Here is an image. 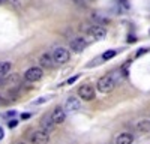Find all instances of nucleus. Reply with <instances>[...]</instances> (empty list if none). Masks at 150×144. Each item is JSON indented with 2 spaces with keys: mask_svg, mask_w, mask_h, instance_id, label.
Masks as SVG:
<instances>
[{
  "mask_svg": "<svg viewBox=\"0 0 150 144\" xmlns=\"http://www.w3.org/2000/svg\"><path fill=\"white\" fill-rule=\"evenodd\" d=\"M42 75H44L42 69L33 66V68H29V69L26 71V74H24V78H26L27 81H30V83H35V81H39V80L42 78Z\"/></svg>",
  "mask_w": 150,
  "mask_h": 144,
  "instance_id": "5",
  "label": "nucleus"
},
{
  "mask_svg": "<svg viewBox=\"0 0 150 144\" xmlns=\"http://www.w3.org/2000/svg\"><path fill=\"white\" fill-rule=\"evenodd\" d=\"M11 71V63L9 62H0V77H6Z\"/></svg>",
  "mask_w": 150,
  "mask_h": 144,
  "instance_id": "13",
  "label": "nucleus"
},
{
  "mask_svg": "<svg viewBox=\"0 0 150 144\" xmlns=\"http://www.w3.org/2000/svg\"><path fill=\"white\" fill-rule=\"evenodd\" d=\"M30 141H32V144H48L50 143V135L44 131H36V132L32 134Z\"/></svg>",
  "mask_w": 150,
  "mask_h": 144,
  "instance_id": "7",
  "label": "nucleus"
},
{
  "mask_svg": "<svg viewBox=\"0 0 150 144\" xmlns=\"http://www.w3.org/2000/svg\"><path fill=\"white\" fill-rule=\"evenodd\" d=\"M6 2V0H0V5H2V3H5Z\"/></svg>",
  "mask_w": 150,
  "mask_h": 144,
  "instance_id": "22",
  "label": "nucleus"
},
{
  "mask_svg": "<svg viewBox=\"0 0 150 144\" xmlns=\"http://www.w3.org/2000/svg\"><path fill=\"white\" fill-rule=\"evenodd\" d=\"M143 53H146V50H140V51H138V53H137V56H141V54H143Z\"/></svg>",
  "mask_w": 150,
  "mask_h": 144,
  "instance_id": "21",
  "label": "nucleus"
},
{
  "mask_svg": "<svg viewBox=\"0 0 150 144\" xmlns=\"http://www.w3.org/2000/svg\"><path fill=\"white\" fill-rule=\"evenodd\" d=\"M71 48L75 51V53H81V51H84L86 50V47H87V41L84 39V38H81V36H78V38H75V39H72L71 41Z\"/></svg>",
  "mask_w": 150,
  "mask_h": 144,
  "instance_id": "8",
  "label": "nucleus"
},
{
  "mask_svg": "<svg viewBox=\"0 0 150 144\" xmlns=\"http://www.w3.org/2000/svg\"><path fill=\"white\" fill-rule=\"evenodd\" d=\"M39 65L42 66V68H45V69H51L53 66H54V62H53V57L50 56V54H42L41 57H39Z\"/></svg>",
  "mask_w": 150,
  "mask_h": 144,
  "instance_id": "11",
  "label": "nucleus"
},
{
  "mask_svg": "<svg viewBox=\"0 0 150 144\" xmlns=\"http://www.w3.org/2000/svg\"><path fill=\"white\" fill-rule=\"evenodd\" d=\"M17 126V120H12V122H9V128H15Z\"/></svg>",
  "mask_w": 150,
  "mask_h": 144,
  "instance_id": "19",
  "label": "nucleus"
},
{
  "mask_svg": "<svg viewBox=\"0 0 150 144\" xmlns=\"http://www.w3.org/2000/svg\"><path fill=\"white\" fill-rule=\"evenodd\" d=\"M114 56H116V51L114 50H108V51H105L102 54V60H110V59H112Z\"/></svg>",
  "mask_w": 150,
  "mask_h": 144,
  "instance_id": "15",
  "label": "nucleus"
},
{
  "mask_svg": "<svg viewBox=\"0 0 150 144\" xmlns=\"http://www.w3.org/2000/svg\"><path fill=\"white\" fill-rule=\"evenodd\" d=\"M119 2H120V5H122L125 9H129V2H128V0H119Z\"/></svg>",
  "mask_w": 150,
  "mask_h": 144,
  "instance_id": "17",
  "label": "nucleus"
},
{
  "mask_svg": "<svg viewBox=\"0 0 150 144\" xmlns=\"http://www.w3.org/2000/svg\"><path fill=\"white\" fill-rule=\"evenodd\" d=\"M138 131H143V132H149L150 131V120H143V122L138 123Z\"/></svg>",
  "mask_w": 150,
  "mask_h": 144,
  "instance_id": "14",
  "label": "nucleus"
},
{
  "mask_svg": "<svg viewBox=\"0 0 150 144\" xmlns=\"http://www.w3.org/2000/svg\"><path fill=\"white\" fill-rule=\"evenodd\" d=\"M81 108V102L78 98H74V96H71V98H68L66 104H65V113L68 114H72V113H77L78 110Z\"/></svg>",
  "mask_w": 150,
  "mask_h": 144,
  "instance_id": "6",
  "label": "nucleus"
},
{
  "mask_svg": "<svg viewBox=\"0 0 150 144\" xmlns=\"http://www.w3.org/2000/svg\"><path fill=\"white\" fill-rule=\"evenodd\" d=\"M51 57H53V62H54V63H57V65H63V63H66L68 60H69L71 56H69V51L66 50V48L59 47V48H56V50L53 51Z\"/></svg>",
  "mask_w": 150,
  "mask_h": 144,
  "instance_id": "2",
  "label": "nucleus"
},
{
  "mask_svg": "<svg viewBox=\"0 0 150 144\" xmlns=\"http://www.w3.org/2000/svg\"><path fill=\"white\" fill-rule=\"evenodd\" d=\"M20 144H24V143H20Z\"/></svg>",
  "mask_w": 150,
  "mask_h": 144,
  "instance_id": "23",
  "label": "nucleus"
},
{
  "mask_svg": "<svg viewBox=\"0 0 150 144\" xmlns=\"http://www.w3.org/2000/svg\"><path fill=\"white\" fill-rule=\"evenodd\" d=\"M29 117H30V114H29V113H24V114H21V119H23V120H27Z\"/></svg>",
  "mask_w": 150,
  "mask_h": 144,
  "instance_id": "18",
  "label": "nucleus"
},
{
  "mask_svg": "<svg viewBox=\"0 0 150 144\" xmlns=\"http://www.w3.org/2000/svg\"><path fill=\"white\" fill-rule=\"evenodd\" d=\"M116 84H117V80L114 77V74H108L102 78H99L98 81V90L101 92V93H110L112 89L116 87Z\"/></svg>",
  "mask_w": 150,
  "mask_h": 144,
  "instance_id": "1",
  "label": "nucleus"
},
{
  "mask_svg": "<svg viewBox=\"0 0 150 144\" xmlns=\"http://www.w3.org/2000/svg\"><path fill=\"white\" fill-rule=\"evenodd\" d=\"M134 143V135L129 132H123L116 140V144H132Z\"/></svg>",
  "mask_w": 150,
  "mask_h": 144,
  "instance_id": "12",
  "label": "nucleus"
},
{
  "mask_svg": "<svg viewBox=\"0 0 150 144\" xmlns=\"http://www.w3.org/2000/svg\"><path fill=\"white\" fill-rule=\"evenodd\" d=\"M77 80H78V75H74L72 78H69V80H66V81H65L63 84H62V86H68V84H74L75 81H77Z\"/></svg>",
  "mask_w": 150,
  "mask_h": 144,
  "instance_id": "16",
  "label": "nucleus"
},
{
  "mask_svg": "<svg viewBox=\"0 0 150 144\" xmlns=\"http://www.w3.org/2000/svg\"><path fill=\"white\" fill-rule=\"evenodd\" d=\"M78 96L83 101H92V99H95L96 93L90 84H83V86L78 87Z\"/></svg>",
  "mask_w": 150,
  "mask_h": 144,
  "instance_id": "3",
  "label": "nucleus"
},
{
  "mask_svg": "<svg viewBox=\"0 0 150 144\" xmlns=\"http://www.w3.org/2000/svg\"><path fill=\"white\" fill-rule=\"evenodd\" d=\"M39 125H41V129H42L44 132H47V134H50V132L54 131V122H53L51 116H44V117L41 119Z\"/></svg>",
  "mask_w": 150,
  "mask_h": 144,
  "instance_id": "9",
  "label": "nucleus"
},
{
  "mask_svg": "<svg viewBox=\"0 0 150 144\" xmlns=\"http://www.w3.org/2000/svg\"><path fill=\"white\" fill-rule=\"evenodd\" d=\"M3 137H5V132H3V129H2V128H0V141L3 140Z\"/></svg>",
  "mask_w": 150,
  "mask_h": 144,
  "instance_id": "20",
  "label": "nucleus"
},
{
  "mask_svg": "<svg viewBox=\"0 0 150 144\" xmlns=\"http://www.w3.org/2000/svg\"><path fill=\"white\" fill-rule=\"evenodd\" d=\"M51 119H53L54 125L63 123L65 120H66V113H65V110H63V108H60V107H57L56 110L53 111V114H51Z\"/></svg>",
  "mask_w": 150,
  "mask_h": 144,
  "instance_id": "10",
  "label": "nucleus"
},
{
  "mask_svg": "<svg viewBox=\"0 0 150 144\" xmlns=\"http://www.w3.org/2000/svg\"><path fill=\"white\" fill-rule=\"evenodd\" d=\"M0 101H2V98H0Z\"/></svg>",
  "mask_w": 150,
  "mask_h": 144,
  "instance_id": "24",
  "label": "nucleus"
},
{
  "mask_svg": "<svg viewBox=\"0 0 150 144\" xmlns=\"http://www.w3.org/2000/svg\"><path fill=\"white\" fill-rule=\"evenodd\" d=\"M87 33H89V36L95 41H102L107 36V30L102 26H90L89 30H87Z\"/></svg>",
  "mask_w": 150,
  "mask_h": 144,
  "instance_id": "4",
  "label": "nucleus"
}]
</instances>
